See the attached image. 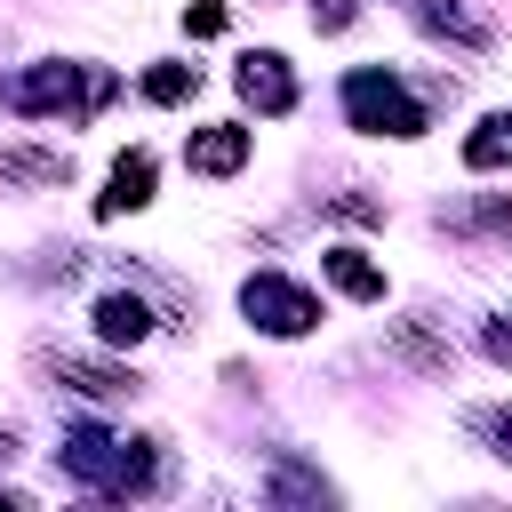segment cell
<instances>
[{
  "instance_id": "1",
  "label": "cell",
  "mask_w": 512,
  "mask_h": 512,
  "mask_svg": "<svg viewBox=\"0 0 512 512\" xmlns=\"http://www.w3.org/2000/svg\"><path fill=\"white\" fill-rule=\"evenodd\" d=\"M56 456H64L72 480H88V488H104V496H144L152 472H160L152 440H112V432H96V424H72Z\"/></svg>"
},
{
  "instance_id": "2",
  "label": "cell",
  "mask_w": 512,
  "mask_h": 512,
  "mask_svg": "<svg viewBox=\"0 0 512 512\" xmlns=\"http://www.w3.org/2000/svg\"><path fill=\"white\" fill-rule=\"evenodd\" d=\"M344 112H352V128H368V136H424V104H416L392 72H376V64L344 72Z\"/></svg>"
},
{
  "instance_id": "3",
  "label": "cell",
  "mask_w": 512,
  "mask_h": 512,
  "mask_svg": "<svg viewBox=\"0 0 512 512\" xmlns=\"http://www.w3.org/2000/svg\"><path fill=\"white\" fill-rule=\"evenodd\" d=\"M0 96H8L16 112H96V104L112 96V72H88V64H40V72L8 80Z\"/></svg>"
},
{
  "instance_id": "4",
  "label": "cell",
  "mask_w": 512,
  "mask_h": 512,
  "mask_svg": "<svg viewBox=\"0 0 512 512\" xmlns=\"http://www.w3.org/2000/svg\"><path fill=\"white\" fill-rule=\"evenodd\" d=\"M240 312H248L264 336H304V328L320 320V304H312L296 280H280V272H256V280L240 288Z\"/></svg>"
},
{
  "instance_id": "5",
  "label": "cell",
  "mask_w": 512,
  "mask_h": 512,
  "mask_svg": "<svg viewBox=\"0 0 512 512\" xmlns=\"http://www.w3.org/2000/svg\"><path fill=\"white\" fill-rule=\"evenodd\" d=\"M240 96H248L256 112H272V120H280V112L296 104V80H288V64H280V56H264V48H256V56H240Z\"/></svg>"
},
{
  "instance_id": "6",
  "label": "cell",
  "mask_w": 512,
  "mask_h": 512,
  "mask_svg": "<svg viewBox=\"0 0 512 512\" xmlns=\"http://www.w3.org/2000/svg\"><path fill=\"white\" fill-rule=\"evenodd\" d=\"M152 200V152H120L112 160V184L96 192V216H136Z\"/></svg>"
},
{
  "instance_id": "7",
  "label": "cell",
  "mask_w": 512,
  "mask_h": 512,
  "mask_svg": "<svg viewBox=\"0 0 512 512\" xmlns=\"http://www.w3.org/2000/svg\"><path fill=\"white\" fill-rule=\"evenodd\" d=\"M184 160H192L200 176H232V168L248 160V128H232V120H216V128H200V136L184 144Z\"/></svg>"
},
{
  "instance_id": "8",
  "label": "cell",
  "mask_w": 512,
  "mask_h": 512,
  "mask_svg": "<svg viewBox=\"0 0 512 512\" xmlns=\"http://www.w3.org/2000/svg\"><path fill=\"white\" fill-rule=\"evenodd\" d=\"M96 336H104V344H144V336H152V304L128 296V288L96 296Z\"/></svg>"
},
{
  "instance_id": "9",
  "label": "cell",
  "mask_w": 512,
  "mask_h": 512,
  "mask_svg": "<svg viewBox=\"0 0 512 512\" xmlns=\"http://www.w3.org/2000/svg\"><path fill=\"white\" fill-rule=\"evenodd\" d=\"M320 264H328V280H336L352 304H376V296H384V264H368L360 248H328Z\"/></svg>"
},
{
  "instance_id": "10",
  "label": "cell",
  "mask_w": 512,
  "mask_h": 512,
  "mask_svg": "<svg viewBox=\"0 0 512 512\" xmlns=\"http://www.w3.org/2000/svg\"><path fill=\"white\" fill-rule=\"evenodd\" d=\"M408 16L432 24V32H448V40H464V48H488V24H480L464 0H408Z\"/></svg>"
},
{
  "instance_id": "11",
  "label": "cell",
  "mask_w": 512,
  "mask_h": 512,
  "mask_svg": "<svg viewBox=\"0 0 512 512\" xmlns=\"http://www.w3.org/2000/svg\"><path fill=\"white\" fill-rule=\"evenodd\" d=\"M464 168H512V112H488L472 136H464Z\"/></svg>"
},
{
  "instance_id": "12",
  "label": "cell",
  "mask_w": 512,
  "mask_h": 512,
  "mask_svg": "<svg viewBox=\"0 0 512 512\" xmlns=\"http://www.w3.org/2000/svg\"><path fill=\"white\" fill-rule=\"evenodd\" d=\"M56 376H64L80 400H120V392H136L128 368H96V360H56Z\"/></svg>"
},
{
  "instance_id": "13",
  "label": "cell",
  "mask_w": 512,
  "mask_h": 512,
  "mask_svg": "<svg viewBox=\"0 0 512 512\" xmlns=\"http://www.w3.org/2000/svg\"><path fill=\"white\" fill-rule=\"evenodd\" d=\"M192 88H200L192 64H152V72H144V96H152V104H184Z\"/></svg>"
},
{
  "instance_id": "14",
  "label": "cell",
  "mask_w": 512,
  "mask_h": 512,
  "mask_svg": "<svg viewBox=\"0 0 512 512\" xmlns=\"http://www.w3.org/2000/svg\"><path fill=\"white\" fill-rule=\"evenodd\" d=\"M0 176H32V184H64V176H72V160H56V152H0Z\"/></svg>"
},
{
  "instance_id": "15",
  "label": "cell",
  "mask_w": 512,
  "mask_h": 512,
  "mask_svg": "<svg viewBox=\"0 0 512 512\" xmlns=\"http://www.w3.org/2000/svg\"><path fill=\"white\" fill-rule=\"evenodd\" d=\"M184 32H192V40H216V32H224V8H216V0H192V8H184Z\"/></svg>"
},
{
  "instance_id": "16",
  "label": "cell",
  "mask_w": 512,
  "mask_h": 512,
  "mask_svg": "<svg viewBox=\"0 0 512 512\" xmlns=\"http://www.w3.org/2000/svg\"><path fill=\"white\" fill-rule=\"evenodd\" d=\"M352 16H360V0H312V24H320V32H344Z\"/></svg>"
},
{
  "instance_id": "17",
  "label": "cell",
  "mask_w": 512,
  "mask_h": 512,
  "mask_svg": "<svg viewBox=\"0 0 512 512\" xmlns=\"http://www.w3.org/2000/svg\"><path fill=\"white\" fill-rule=\"evenodd\" d=\"M480 344H488V360H504V368H512V320H488V328H480Z\"/></svg>"
},
{
  "instance_id": "18",
  "label": "cell",
  "mask_w": 512,
  "mask_h": 512,
  "mask_svg": "<svg viewBox=\"0 0 512 512\" xmlns=\"http://www.w3.org/2000/svg\"><path fill=\"white\" fill-rule=\"evenodd\" d=\"M488 440H496V456H512V416H472Z\"/></svg>"
}]
</instances>
